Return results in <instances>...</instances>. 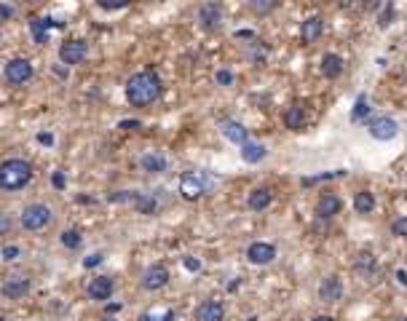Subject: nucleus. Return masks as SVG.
Masks as SVG:
<instances>
[{
  "label": "nucleus",
  "instance_id": "nucleus-1",
  "mask_svg": "<svg viewBox=\"0 0 407 321\" xmlns=\"http://www.w3.org/2000/svg\"><path fill=\"white\" fill-rule=\"evenodd\" d=\"M124 94L126 102L131 107H150L156 105L164 94V83H161V75L153 67H145L139 73L129 75L126 86H124Z\"/></svg>",
  "mask_w": 407,
  "mask_h": 321
},
{
  "label": "nucleus",
  "instance_id": "nucleus-2",
  "mask_svg": "<svg viewBox=\"0 0 407 321\" xmlns=\"http://www.w3.org/2000/svg\"><path fill=\"white\" fill-rule=\"evenodd\" d=\"M32 177H35V169L27 158H6L0 163V188L3 190H21L30 185Z\"/></svg>",
  "mask_w": 407,
  "mask_h": 321
},
{
  "label": "nucleus",
  "instance_id": "nucleus-3",
  "mask_svg": "<svg viewBox=\"0 0 407 321\" xmlns=\"http://www.w3.org/2000/svg\"><path fill=\"white\" fill-rule=\"evenodd\" d=\"M51 220H54L51 206L43 201L27 203L19 214V225L27 230V233H41V230H46V228L51 225Z\"/></svg>",
  "mask_w": 407,
  "mask_h": 321
},
{
  "label": "nucleus",
  "instance_id": "nucleus-4",
  "mask_svg": "<svg viewBox=\"0 0 407 321\" xmlns=\"http://www.w3.org/2000/svg\"><path fill=\"white\" fill-rule=\"evenodd\" d=\"M32 75H35V67H32L30 59H24V56H14L6 62L3 67V78H6V83L9 86H24L32 81Z\"/></svg>",
  "mask_w": 407,
  "mask_h": 321
},
{
  "label": "nucleus",
  "instance_id": "nucleus-5",
  "mask_svg": "<svg viewBox=\"0 0 407 321\" xmlns=\"http://www.w3.org/2000/svg\"><path fill=\"white\" fill-rule=\"evenodd\" d=\"M89 59V41L86 38H67L59 46V62L67 67H78Z\"/></svg>",
  "mask_w": 407,
  "mask_h": 321
},
{
  "label": "nucleus",
  "instance_id": "nucleus-6",
  "mask_svg": "<svg viewBox=\"0 0 407 321\" xmlns=\"http://www.w3.org/2000/svg\"><path fill=\"white\" fill-rule=\"evenodd\" d=\"M171 281V273L169 268L164 265V263H153L142 270V276H139V287L145 289V292H159L164 289L166 284Z\"/></svg>",
  "mask_w": 407,
  "mask_h": 321
},
{
  "label": "nucleus",
  "instance_id": "nucleus-7",
  "mask_svg": "<svg viewBox=\"0 0 407 321\" xmlns=\"http://www.w3.org/2000/svg\"><path fill=\"white\" fill-rule=\"evenodd\" d=\"M367 131H370V137L378 139V142H388V139H396L399 123L388 116H370L367 118Z\"/></svg>",
  "mask_w": 407,
  "mask_h": 321
},
{
  "label": "nucleus",
  "instance_id": "nucleus-8",
  "mask_svg": "<svg viewBox=\"0 0 407 321\" xmlns=\"http://www.w3.org/2000/svg\"><path fill=\"white\" fill-rule=\"evenodd\" d=\"M116 292V281L110 276H94L86 284V297L94 300V302H107Z\"/></svg>",
  "mask_w": 407,
  "mask_h": 321
},
{
  "label": "nucleus",
  "instance_id": "nucleus-9",
  "mask_svg": "<svg viewBox=\"0 0 407 321\" xmlns=\"http://www.w3.org/2000/svg\"><path fill=\"white\" fill-rule=\"evenodd\" d=\"M246 260L260 268L271 265L276 260V246L271 244V241H252V244L246 246Z\"/></svg>",
  "mask_w": 407,
  "mask_h": 321
},
{
  "label": "nucleus",
  "instance_id": "nucleus-10",
  "mask_svg": "<svg viewBox=\"0 0 407 321\" xmlns=\"http://www.w3.org/2000/svg\"><path fill=\"white\" fill-rule=\"evenodd\" d=\"M193 321H225V302L223 300H201L193 310Z\"/></svg>",
  "mask_w": 407,
  "mask_h": 321
},
{
  "label": "nucleus",
  "instance_id": "nucleus-11",
  "mask_svg": "<svg viewBox=\"0 0 407 321\" xmlns=\"http://www.w3.org/2000/svg\"><path fill=\"white\" fill-rule=\"evenodd\" d=\"M204 193H206V185H204L201 174L196 171H185L180 177V195L185 201H199Z\"/></svg>",
  "mask_w": 407,
  "mask_h": 321
},
{
  "label": "nucleus",
  "instance_id": "nucleus-12",
  "mask_svg": "<svg viewBox=\"0 0 407 321\" xmlns=\"http://www.w3.org/2000/svg\"><path fill=\"white\" fill-rule=\"evenodd\" d=\"M316 295H319L321 302H341L343 300V278L338 273H330V276L321 278L319 289H316Z\"/></svg>",
  "mask_w": 407,
  "mask_h": 321
},
{
  "label": "nucleus",
  "instance_id": "nucleus-13",
  "mask_svg": "<svg viewBox=\"0 0 407 321\" xmlns=\"http://www.w3.org/2000/svg\"><path fill=\"white\" fill-rule=\"evenodd\" d=\"M32 289V281L27 276H11L3 281V287H0V295L6 300H21L27 297Z\"/></svg>",
  "mask_w": 407,
  "mask_h": 321
},
{
  "label": "nucleus",
  "instance_id": "nucleus-14",
  "mask_svg": "<svg viewBox=\"0 0 407 321\" xmlns=\"http://www.w3.org/2000/svg\"><path fill=\"white\" fill-rule=\"evenodd\" d=\"M341 209H343V201L330 190L321 193L319 198H316V206H313V212H316L319 220H332L335 214H341Z\"/></svg>",
  "mask_w": 407,
  "mask_h": 321
},
{
  "label": "nucleus",
  "instance_id": "nucleus-15",
  "mask_svg": "<svg viewBox=\"0 0 407 321\" xmlns=\"http://www.w3.org/2000/svg\"><path fill=\"white\" fill-rule=\"evenodd\" d=\"M220 21H223V3H204L201 9H199V24H201V30L206 32L217 30Z\"/></svg>",
  "mask_w": 407,
  "mask_h": 321
},
{
  "label": "nucleus",
  "instance_id": "nucleus-16",
  "mask_svg": "<svg viewBox=\"0 0 407 321\" xmlns=\"http://www.w3.org/2000/svg\"><path fill=\"white\" fill-rule=\"evenodd\" d=\"M324 35V19L321 16H308V19L300 21V43H316Z\"/></svg>",
  "mask_w": 407,
  "mask_h": 321
},
{
  "label": "nucleus",
  "instance_id": "nucleus-17",
  "mask_svg": "<svg viewBox=\"0 0 407 321\" xmlns=\"http://www.w3.org/2000/svg\"><path fill=\"white\" fill-rule=\"evenodd\" d=\"M139 169L145 171V174H164V171L169 169V158L164 153H159V150H150V153H145L139 158Z\"/></svg>",
  "mask_w": 407,
  "mask_h": 321
},
{
  "label": "nucleus",
  "instance_id": "nucleus-18",
  "mask_svg": "<svg viewBox=\"0 0 407 321\" xmlns=\"http://www.w3.org/2000/svg\"><path fill=\"white\" fill-rule=\"evenodd\" d=\"M220 131H223V137L228 139V142H233L238 148L249 142V128H246L244 123H238V121H231V118L223 121V123H220Z\"/></svg>",
  "mask_w": 407,
  "mask_h": 321
},
{
  "label": "nucleus",
  "instance_id": "nucleus-19",
  "mask_svg": "<svg viewBox=\"0 0 407 321\" xmlns=\"http://www.w3.org/2000/svg\"><path fill=\"white\" fill-rule=\"evenodd\" d=\"M319 70H321V75H324L327 81H335V78H341L343 70H346V59H343L341 54H335V51L324 54V56H321Z\"/></svg>",
  "mask_w": 407,
  "mask_h": 321
},
{
  "label": "nucleus",
  "instance_id": "nucleus-20",
  "mask_svg": "<svg viewBox=\"0 0 407 321\" xmlns=\"http://www.w3.org/2000/svg\"><path fill=\"white\" fill-rule=\"evenodd\" d=\"M271 203H273L271 188H252L246 195V209H252V212H266Z\"/></svg>",
  "mask_w": 407,
  "mask_h": 321
},
{
  "label": "nucleus",
  "instance_id": "nucleus-21",
  "mask_svg": "<svg viewBox=\"0 0 407 321\" xmlns=\"http://www.w3.org/2000/svg\"><path fill=\"white\" fill-rule=\"evenodd\" d=\"M281 121H284V126L289 128V131H303L306 128V107L300 105V102H295V105H289L287 110H284V116H281Z\"/></svg>",
  "mask_w": 407,
  "mask_h": 321
},
{
  "label": "nucleus",
  "instance_id": "nucleus-22",
  "mask_svg": "<svg viewBox=\"0 0 407 321\" xmlns=\"http://www.w3.org/2000/svg\"><path fill=\"white\" fill-rule=\"evenodd\" d=\"M353 212L362 214V217H367V214L375 212V206H378V201H375V193L373 190H356L353 193Z\"/></svg>",
  "mask_w": 407,
  "mask_h": 321
},
{
  "label": "nucleus",
  "instance_id": "nucleus-23",
  "mask_svg": "<svg viewBox=\"0 0 407 321\" xmlns=\"http://www.w3.org/2000/svg\"><path fill=\"white\" fill-rule=\"evenodd\" d=\"M375 268H378V260H375L373 252H362V255H356V260H353V273L362 278L373 276Z\"/></svg>",
  "mask_w": 407,
  "mask_h": 321
},
{
  "label": "nucleus",
  "instance_id": "nucleus-24",
  "mask_svg": "<svg viewBox=\"0 0 407 321\" xmlns=\"http://www.w3.org/2000/svg\"><path fill=\"white\" fill-rule=\"evenodd\" d=\"M241 160L244 163H260V160H266V156H268V150H266V145H260V142H246V145H241Z\"/></svg>",
  "mask_w": 407,
  "mask_h": 321
},
{
  "label": "nucleus",
  "instance_id": "nucleus-25",
  "mask_svg": "<svg viewBox=\"0 0 407 321\" xmlns=\"http://www.w3.org/2000/svg\"><path fill=\"white\" fill-rule=\"evenodd\" d=\"M49 16H32L30 19V35L32 41L38 43V46H43V43L49 41Z\"/></svg>",
  "mask_w": 407,
  "mask_h": 321
},
{
  "label": "nucleus",
  "instance_id": "nucleus-26",
  "mask_svg": "<svg viewBox=\"0 0 407 321\" xmlns=\"http://www.w3.org/2000/svg\"><path fill=\"white\" fill-rule=\"evenodd\" d=\"M246 9L252 11V14H257V16H268V14H273L278 9V3L276 0H249Z\"/></svg>",
  "mask_w": 407,
  "mask_h": 321
},
{
  "label": "nucleus",
  "instance_id": "nucleus-27",
  "mask_svg": "<svg viewBox=\"0 0 407 321\" xmlns=\"http://www.w3.org/2000/svg\"><path fill=\"white\" fill-rule=\"evenodd\" d=\"M370 99L367 96H359L356 102H353V110H351V121H364L367 123V116H370Z\"/></svg>",
  "mask_w": 407,
  "mask_h": 321
},
{
  "label": "nucleus",
  "instance_id": "nucleus-28",
  "mask_svg": "<svg viewBox=\"0 0 407 321\" xmlns=\"http://www.w3.org/2000/svg\"><path fill=\"white\" fill-rule=\"evenodd\" d=\"M174 310L166 308V310H145V313H139L137 321H174Z\"/></svg>",
  "mask_w": 407,
  "mask_h": 321
},
{
  "label": "nucleus",
  "instance_id": "nucleus-29",
  "mask_svg": "<svg viewBox=\"0 0 407 321\" xmlns=\"http://www.w3.org/2000/svg\"><path fill=\"white\" fill-rule=\"evenodd\" d=\"M59 241H62V246H67V249H78V246L84 244V235H81L78 228H67V230L59 235Z\"/></svg>",
  "mask_w": 407,
  "mask_h": 321
},
{
  "label": "nucleus",
  "instance_id": "nucleus-30",
  "mask_svg": "<svg viewBox=\"0 0 407 321\" xmlns=\"http://www.w3.org/2000/svg\"><path fill=\"white\" fill-rule=\"evenodd\" d=\"M394 19H396V9L394 3H388V6H383L381 16H378V27H388V24H394Z\"/></svg>",
  "mask_w": 407,
  "mask_h": 321
},
{
  "label": "nucleus",
  "instance_id": "nucleus-31",
  "mask_svg": "<svg viewBox=\"0 0 407 321\" xmlns=\"http://www.w3.org/2000/svg\"><path fill=\"white\" fill-rule=\"evenodd\" d=\"M96 9L121 11V9H129V0H96Z\"/></svg>",
  "mask_w": 407,
  "mask_h": 321
},
{
  "label": "nucleus",
  "instance_id": "nucleus-32",
  "mask_svg": "<svg viewBox=\"0 0 407 321\" xmlns=\"http://www.w3.org/2000/svg\"><path fill=\"white\" fill-rule=\"evenodd\" d=\"M391 233H394L396 238H407V217L391 220Z\"/></svg>",
  "mask_w": 407,
  "mask_h": 321
},
{
  "label": "nucleus",
  "instance_id": "nucleus-33",
  "mask_svg": "<svg viewBox=\"0 0 407 321\" xmlns=\"http://www.w3.org/2000/svg\"><path fill=\"white\" fill-rule=\"evenodd\" d=\"M214 81H217V86H233L236 75L231 73V70H217V75H214Z\"/></svg>",
  "mask_w": 407,
  "mask_h": 321
},
{
  "label": "nucleus",
  "instance_id": "nucleus-34",
  "mask_svg": "<svg viewBox=\"0 0 407 321\" xmlns=\"http://www.w3.org/2000/svg\"><path fill=\"white\" fill-rule=\"evenodd\" d=\"M16 16V9L14 6H9V3H0V21H9Z\"/></svg>",
  "mask_w": 407,
  "mask_h": 321
},
{
  "label": "nucleus",
  "instance_id": "nucleus-35",
  "mask_svg": "<svg viewBox=\"0 0 407 321\" xmlns=\"http://www.w3.org/2000/svg\"><path fill=\"white\" fill-rule=\"evenodd\" d=\"M102 260H105V255H102V252H91V255L84 260V268H96Z\"/></svg>",
  "mask_w": 407,
  "mask_h": 321
},
{
  "label": "nucleus",
  "instance_id": "nucleus-36",
  "mask_svg": "<svg viewBox=\"0 0 407 321\" xmlns=\"http://www.w3.org/2000/svg\"><path fill=\"white\" fill-rule=\"evenodd\" d=\"M11 214L9 212H3V209H0V235H6L11 230Z\"/></svg>",
  "mask_w": 407,
  "mask_h": 321
},
{
  "label": "nucleus",
  "instance_id": "nucleus-37",
  "mask_svg": "<svg viewBox=\"0 0 407 321\" xmlns=\"http://www.w3.org/2000/svg\"><path fill=\"white\" fill-rule=\"evenodd\" d=\"M0 255H3L6 263H11V260H16V257H19V246H3V252H0Z\"/></svg>",
  "mask_w": 407,
  "mask_h": 321
},
{
  "label": "nucleus",
  "instance_id": "nucleus-38",
  "mask_svg": "<svg viewBox=\"0 0 407 321\" xmlns=\"http://www.w3.org/2000/svg\"><path fill=\"white\" fill-rule=\"evenodd\" d=\"M182 265L188 268V270H191V273H196V270H201V263H199V260H196V257H182Z\"/></svg>",
  "mask_w": 407,
  "mask_h": 321
},
{
  "label": "nucleus",
  "instance_id": "nucleus-39",
  "mask_svg": "<svg viewBox=\"0 0 407 321\" xmlns=\"http://www.w3.org/2000/svg\"><path fill=\"white\" fill-rule=\"evenodd\" d=\"M51 185L56 188V190H64V185H67V180H64L62 171H54L51 174Z\"/></svg>",
  "mask_w": 407,
  "mask_h": 321
},
{
  "label": "nucleus",
  "instance_id": "nucleus-40",
  "mask_svg": "<svg viewBox=\"0 0 407 321\" xmlns=\"http://www.w3.org/2000/svg\"><path fill=\"white\" fill-rule=\"evenodd\" d=\"M396 284H399V287H407V270L405 268H396Z\"/></svg>",
  "mask_w": 407,
  "mask_h": 321
},
{
  "label": "nucleus",
  "instance_id": "nucleus-41",
  "mask_svg": "<svg viewBox=\"0 0 407 321\" xmlns=\"http://www.w3.org/2000/svg\"><path fill=\"white\" fill-rule=\"evenodd\" d=\"M118 128H126V131H134V128H139V121H121V123H118Z\"/></svg>",
  "mask_w": 407,
  "mask_h": 321
},
{
  "label": "nucleus",
  "instance_id": "nucleus-42",
  "mask_svg": "<svg viewBox=\"0 0 407 321\" xmlns=\"http://www.w3.org/2000/svg\"><path fill=\"white\" fill-rule=\"evenodd\" d=\"M38 139H41V145H54V137H51V134H46V131H43V134H38Z\"/></svg>",
  "mask_w": 407,
  "mask_h": 321
},
{
  "label": "nucleus",
  "instance_id": "nucleus-43",
  "mask_svg": "<svg viewBox=\"0 0 407 321\" xmlns=\"http://www.w3.org/2000/svg\"><path fill=\"white\" fill-rule=\"evenodd\" d=\"M311 321H335L332 316H327V313H319V316H313Z\"/></svg>",
  "mask_w": 407,
  "mask_h": 321
},
{
  "label": "nucleus",
  "instance_id": "nucleus-44",
  "mask_svg": "<svg viewBox=\"0 0 407 321\" xmlns=\"http://www.w3.org/2000/svg\"><path fill=\"white\" fill-rule=\"evenodd\" d=\"M99 321H118V319H113V316H105V319H99Z\"/></svg>",
  "mask_w": 407,
  "mask_h": 321
},
{
  "label": "nucleus",
  "instance_id": "nucleus-45",
  "mask_svg": "<svg viewBox=\"0 0 407 321\" xmlns=\"http://www.w3.org/2000/svg\"><path fill=\"white\" fill-rule=\"evenodd\" d=\"M394 321H407V316H396V319Z\"/></svg>",
  "mask_w": 407,
  "mask_h": 321
},
{
  "label": "nucleus",
  "instance_id": "nucleus-46",
  "mask_svg": "<svg viewBox=\"0 0 407 321\" xmlns=\"http://www.w3.org/2000/svg\"><path fill=\"white\" fill-rule=\"evenodd\" d=\"M0 321H9V319H6V316H3V313H0Z\"/></svg>",
  "mask_w": 407,
  "mask_h": 321
},
{
  "label": "nucleus",
  "instance_id": "nucleus-47",
  "mask_svg": "<svg viewBox=\"0 0 407 321\" xmlns=\"http://www.w3.org/2000/svg\"><path fill=\"white\" fill-rule=\"evenodd\" d=\"M405 81H407V75H405Z\"/></svg>",
  "mask_w": 407,
  "mask_h": 321
}]
</instances>
